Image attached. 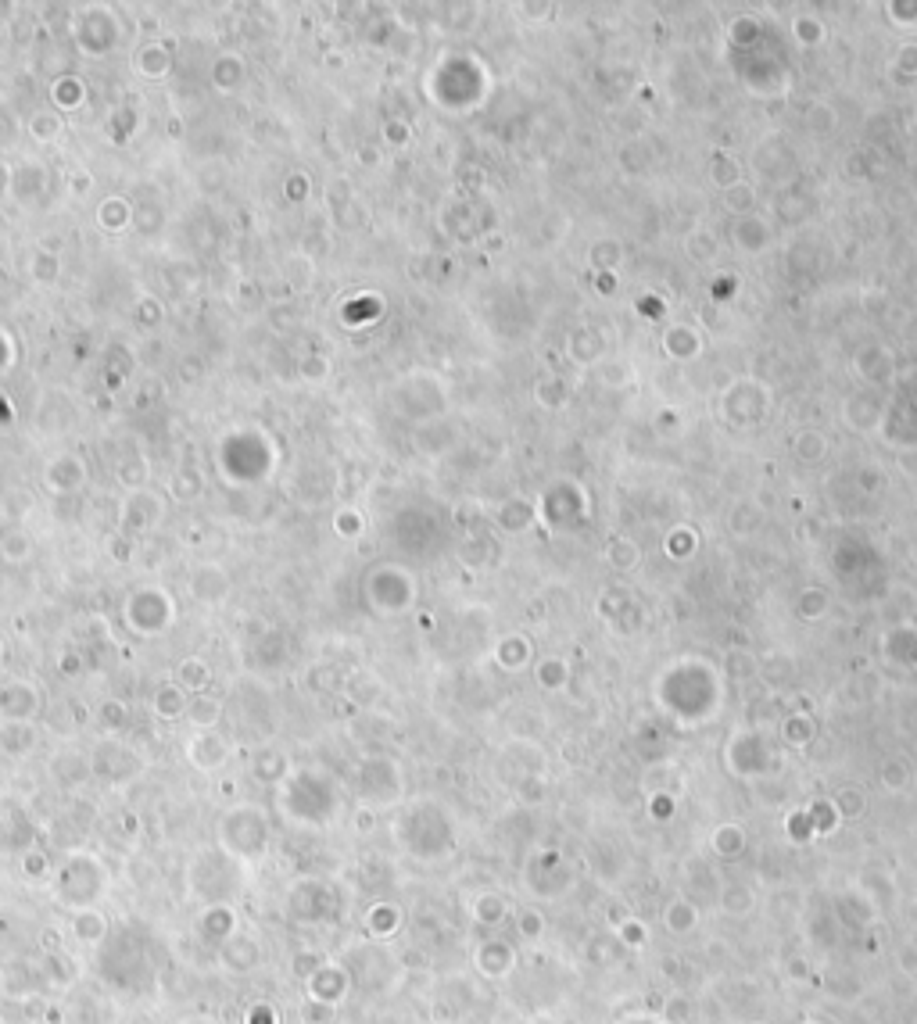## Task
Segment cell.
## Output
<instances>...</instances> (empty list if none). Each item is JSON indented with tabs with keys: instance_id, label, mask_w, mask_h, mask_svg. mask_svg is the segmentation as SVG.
Here are the masks:
<instances>
[{
	"instance_id": "6da1fadb",
	"label": "cell",
	"mask_w": 917,
	"mask_h": 1024,
	"mask_svg": "<svg viewBox=\"0 0 917 1024\" xmlns=\"http://www.w3.org/2000/svg\"><path fill=\"white\" fill-rule=\"evenodd\" d=\"M108 885H112V874H108L104 860L97 853H86V849L69 853L51 874L54 903L65 906L69 914L97 910V903L108 896Z\"/></svg>"
},
{
	"instance_id": "7a4b0ae2",
	"label": "cell",
	"mask_w": 917,
	"mask_h": 1024,
	"mask_svg": "<svg viewBox=\"0 0 917 1024\" xmlns=\"http://www.w3.org/2000/svg\"><path fill=\"white\" fill-rule=\"evenodd\" d=\"M215 842H219V853L230 856L237 867H244V863H251L255 856L266 853L269 828L258 810H251V806H233V810H226L223 820H219Z\"/></svg>"
},
{
	"instance_id": "3957f363",
	"label": "cell",
	"mask_w": 917,
	"mask_h": 1024,
	"mask_svg": "<svg viewBox=\"0 0 917 1024\" xmlns=\"http://www.w3.org/2000/svg\"><path fill=\"white\" fill-rule=\"evenodd\" d=\"M190 888L205 906L226 903L237 892V863L223 853H205L190 867Z\"/></svg>"
},
{
	"instance_id": "277c9868",
	"label": "cell",
	"mask_w": 917,
	"mask_h": 1024,
	"mask_svg": "<svg viewBox=\"0 0 917 1024\" xmlns=\"http://www.w3.org/2000/svg\"><path fill=\"white\" fill-rule=\"evenodd\" d=\"M33 845V820L15 799H0V856L26 853Z\"/></svg>"
},
{
	"instance_id": "5b68a950",
	"label": "cell",
	"mask_w": 917,
	"mask_h": 1024,
	"mask_svg": "<svg viewBox=\"0 0 917 1024\" xmlns=\"http://www.w3.org/2000/svg\"><path fill=\"white\" fill-rule=\"evenodd\" d=\"M194 931H198V939L201 942H208V946H226V942L237 935V910H233L230 903H215V906H201V914H198V924H194Z\"/></svg>"
},
{
	"instance_id": "8992f818",
	"label": "cell",
	"mask_w": 917,
	"mask_h": 1024,
	"mask_svg": "<svg viewBox=\"0 0 917 1024\" xmlns=\"http://www.w3.org/2000/svg\"><path fill=\"white\" fill-rule=\"evenodd\" d=\"M262 960V949H258V942L251 939V935H233L226 946H219V964L226 967V971H233V974H244V971H251V967Z\"/></svg>"
},
{
	"instance_id": "52a82bcc",
	"label": "cell",
	"mask_w": 917,
	"mask_h": 1024,
	"mask_svg": "<svg viewBox=\"0 0 917 1024\" xmlns=\"http://www.w3.org/2000/svg\"><path fill=\"white\" fill-rule=\"evenodd\" d=\"M187 756L198 770H219L226 763V756H230V749H226V742L219 738V734L201 731L198 738H190Z\"/></svg>"
},
{
	"instance_id": "ba28073f",
	"label": "cell",
	"mask_w": 917,
	"mask_h": 1024,
	"mask_svg": "<svg viewBox=\"0 0 917 1024\" xmlns=\"http://www.w3.org/2000/svg\"><path fill=\"white\" fill-rule=\"evenodd\" d=\"M40 978H43V974L40 971H29V964H22V960L0 967V989H4V996H8V999L33 996V989H36V982H40Z\"/></svg>"
},
{
	"instance_id": "9c48e42d",
	"label": "cell",
	"mask_w": 917,
	"mask_h": 1024,
	"mask_svg": "<svg viewBox=\"0 0 917 1024\" xmlns=\"http://www.w3.org/2000/svg\"><path fill=\"white\" fill-rule=\"evenodd\" d=\"M72 935H76L79 946H101L112 935V924L101 910H79V914H72Z\"/></svg>"
},
{
	"instance_id": "30bf717a",
	"label": "cell",
	"mask_w": 917,
	"mask_h": 1024,
	"mask_svg": "<svg viewBox=\"0 0 917 1024\" xmlns=\"http://www.w3.org/2000/svg\"><path fill=\"white\" fill-rule=\"evenodd\" d=\"M219 713H223V706H219L215 699H194L190 702V720H194L198 727H205V731L219 720Z\"/></svg>"
},
{
	"instance_id": "8fae6325",
	"label": "cell",
	"mask_w": 917,
	"mask_h": 1024,
	"mask_svg": "<svg viewBox=\"0 0 917 1024\" xmlns=\"http://www.w3.org/2000/svg\"><path fill=\"white\" fill-rule=\"evenodd\" d=\"M180 706H183V695H180V688H165L162 692V699H158V713H180Z\"/></svg>"
},
{
	"instance_id": "7c38bea8",
	"label": "cell",
	"mask_w": 917,
	"mask_h": 1024,
	"mask_svg": "<svg viewBox=\"0 0 917 1024\" xmlns=\"http://www.w3.org/2000/svg\"><path fill=\"white\" fill-rule=\"evenodd\" d=\"M244 1024H276V1014L269 1010V1003H255L244 1017Z\"/></svg>"
},
{
	"instance_id": "4fadbf2b",
	"label": "cell",
	"mask_w": 917,
	"mask_h": 1024,
	"mask_svg": "<svg viewBox=\"0 0 917 1024\" xmlns=\"http://www.w3.org/2000/svg\"><path fill=\"white\" fill-rule=\"evenodd\" d=\"M22 871H26V878H40V874L51 871V863L43 860L40 853H33V856L26 853V863H22Z\"/></svg>"
}]
</instances>
